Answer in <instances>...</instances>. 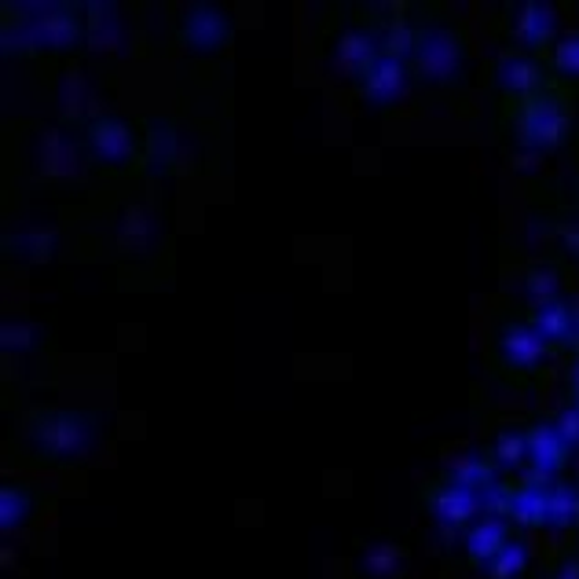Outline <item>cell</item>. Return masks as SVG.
<instances>
[{
	"label": "cell",
	"mask_w": 579,
	"mask_h": 579,
	"mask_svg": "<svg viewBox=\"0 0 579 579\" xmlns=\"http://www.w3.org/2000/svg\"><path fill=\"white\" fill-rule=\"evenodd\" d=\"M546 524H554V528H572V524H579L576 488H550V496H546Z\"/></svg>",
	"instance_id": "obj_11"
},
{
	"label": "cell",
	"mask_w": 579,
	"mask_h": 579,
	"mask_svg": "<svg viewBox=\"0 0 579 579\" xmlns=\"http://www.w3.org/2000/svg\"><path fill=\"white\" fill-rule=\"evenodd\" d=\"M452 480L474 491H485L488 485H496V480H491V463L485 455H458L452 466Z\"/></svg>",
	"instance_id": "obj_12"
},
{
	"label": "cell",
	"mask_w": 579,
	"mask_h": 579,
	"mask_svg": "<svg viewBox=\"0 0 579 579\" xmlns=\"http://www.w3.org/2000/svg\"><path fill=\"white\" fill-rule=\"evenodd\" d=\"M535 331L546 345H561V342H572L576 334V315L568 304L561 301H543L539 304V315H535Z\"/></svg>",
	"instance_id": "obj_5"
},
{
	"label": "cell",
	"mask_w": 579,
	"mask_h": 579,
	"mask_svg": "<svg viewBox=\"0 0 579 579\" xmlns=\"http://www.w3.org/2000/svg\"><path fill=\"white\" fill-rule=\"evenodd\" d=\"M557 433H561V441L568 444V447H576L579 444V403L576 408H565L561 414H557Z\"/></svg>",
	"instance_id": "obj_16"
},
{
	"label": "cell",
	"mask_w": 579,
	"mask_h": 579,
	"mask_svg": "<svg viewBox=\"0 0 579 579\" xmlns=\"http://www.w3.org/2000/svg\"><path fill=\"white\" fill-rule=\"evenodd\" d=\"M419 59H422L425 74H433V78H452L458 67V48L447 34H425Z\"/></svg>",
	"instance_id": "obj_8"
},
{
	"label": "cell",
	"mask_w": 579,
	"mask_h": 579,
	"mask_svg": "<svg viewBox=\"0 0 579 579\" xmlns=\"http://www.w3.org/2000/svg\"><path fill=\"white\" fill-rule=\"evenodd\" d=\"M557 67L568 74H579V34L561 41V48H557Z\"/></svg>",
	"instance_id": "obj_17"
},
{
	"label": "cell",
	"mask_w": 579,
	"mask_h": 579,
	"mask_svg": "<svg viewBox=\"0 0 579 579\" xmlns=\"http://www.w3.org/2000/svg\"><path fill=\"white\" fill-rule=\"evenodd\" d=\"M554 579H579V565H576V561L561 565V568H557V576H554Z\"/></svg>",
	"instance_id": "obj_18"
},
{
	"label": "cell",
	"mask_w": 579,
	"mask_h": 579,
	"mask_svg": "<svg viewBox=\"0 0 579 579\" xmlns=\"http://www.w3.org/2000/svg\"><path fill=\"white\" fill-rule=\"evenodd\" d=\"M499 81L506 85V89H513V92H528V89H535V85H539V70H535L532 59L513 56V59H506L499 67Z\"/></svg>",
	"instance_id": "obj_14"
},
{
	"label": "cell",
	"mask_w": 579,
	"mask_h": 579,
	"mask_svg": "<svg viewBox=\"0 0 579 579\" xmlns=\"http://www.w3.org/2000/svg\"><path fill=\"white\" fill-rule=\"evenodd\" d=\"M485 510L480 506V491L474 488H463V485H444L441 491L433 496V517L444 524V528H463Z\"/></svg>",
	"instance_id": "obj_2"
},
{
	"label": "cell",
	"mask_w": 579,
	"mask_h": 579,
	"mask_svg": "<svg viewBox=\"0 0 579 579\" xmlns=\"http://www.w3.org/2000/svg\"><path fill=\"white\" fill-rule=\"evenodd\" d=\"M546 496H550V488H546V480H528V485H521L517 491H510V506L506 513L524 528H535V524H546Z\"/></svg>",
	"instance_id": "obj_4"
},
{
	"label": "cell",
	"mask_w": 579,
	"mask_h": 579,
	"mask_svg": "<svg viewBox=\"0 0 579 579\" xmlns=\"http://www.w3.org/2000/svg\"><path fill=\"white\" fill-rule=\"evenodd\" d=\"M572 392H576V403H579V364H576V370H572Z\"/></svg>",
	"instance_id": "obj_19"
},
{
	"label": "cell",
	"mask_w": 579,
	"mask_h": 579,
	"mask_svg": "<svg viewBox=\"0 0 579 579\" xmlns=\"http://www.w3.org/2000/svg\"><path fill=\"white\" fill-rule=\"evenodd\" d=\"M568 444L561 441L557 425H535L528 433V463H532V480H546L557 474L565 463Z\"/></svg>",
	"instance_id": "obj_3"
},
{
	"label": "cell",
	"mask_w": 579,
	"mask_h": 579,
	"mask_svg": "<svg viewBox=\"0 0 579 579\" xmlns=\"http://www.w3.org/2000/svg\"><path fill=\"white\" fill-rule=\"evenodd\" d=\"M502 546H506V524H502V517H491V513L485 521L474 524V532H469V539H466L469 557L480 565H488Z\"/></svg>",
	"instance_id": "obj_6"
},
{
	"label": "cell",
	"mask_w": 579,
	"mask_h": 579,
	"mask_svg": "<svg viewBox=\"0 0 579 579\" xmlns=\"http://www.w3.org/2000/svg\"><path fill=\"white\" fill-rule=\"evenodd\" d=\"M524 561H528V546H524V543H506L485 568H488L491 579H513V576H521Z\"/></svg>",
	"instance_id": "obj_15"
},
{
	"label": "cell",
	"mask_w": 579,
	"mask_h": 579,
	"mask_svg": "<svg viewBox=\"0 0 579 579\" xmlns=\"http://www.w3.org/2000/svg\"><path fill=\"white\" fill-rule=\"evenodd\" d=\"M543 348H546V342L539 337V331H535V326H513V331L502 337V353H506L510 364H517V367L539 364Z\"/></svg>",
	"instance_id": "obj_9"
},
{
	"label": "cell",
	"mask_w": 579,
	"mask_h": 579,
	"mask_svg": "<svg viewBox=\"0 0 579 579\" xmlns=\"http://www.w3.org/2000/svg\"><path fill=\"white\" fill-rule=\"evenodd\" d=\"M524 458H528V436L521 430H502L496 436V447H491V463L499 469H517Z\"/></svg>",
	"instance_id": "obj_13"
},
{
	"label": "cell",
	"mask_w": 579,
	"mask_h": 579,
	"mask_svg": "<svg viewBox=\"0 0 579 579\" xmlns=\"http://www.w3.org/2000/svg\"><path fill=\"white\" fill-rule=\"evenodd\" d=\"M403 92V67L392 56H378L367 70V96L375 103H389Z\"/></svg>",
	"instance_id": "obj_7"
},
{
	"label": "cell",
	"mask_w": 579,
	"mask_h": 579,
	"mask_svg": "<svg viewBox=\"0 0 579 579\" xmlns=\"http://www.w3.org/2000/svg\"><path fill=\"white\" fill-rule=\"evenodd\" d=\"M513 30H517V37L524 41V45H543L554 30V12L546 4H524L517 12Z\"/></svg>",
	"instance_id": "obj_10"
},
{
	"label": "cell",
	"mask_w": 579,
	"mask_h": 579,
	"mask_svg": "<svg viewBox=\"0 0 579 579\" xmlns=\"http://www.w3.org/2000/svg\"><path fill=\"white\" fill-rule=\"evenodd\" d=\"M568 118L557 100H532L521 114V133L532 147H557V140L565 136Z\"/></svg>",
	"instance_id": "obj_1"
}]
</instances>
